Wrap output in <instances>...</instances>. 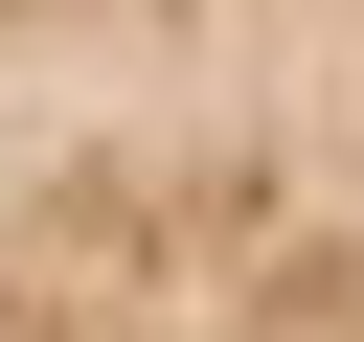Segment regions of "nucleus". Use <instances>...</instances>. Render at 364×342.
<instances>
[{
    "label": "nucleus",
    "instance_id": "obj_1",
    "mask_svg": "<svg viewBox=\"0 0 364 342\" xmlns=\"http://www.w3.org/2000/svg\"><path fill=\"white\" fill-rule=\"evenodd\" d=\"M0 342H364V0H0Z\"/></svg>",
    "mask_w": 364,
    "mask_h": 342
}]
</instances>
